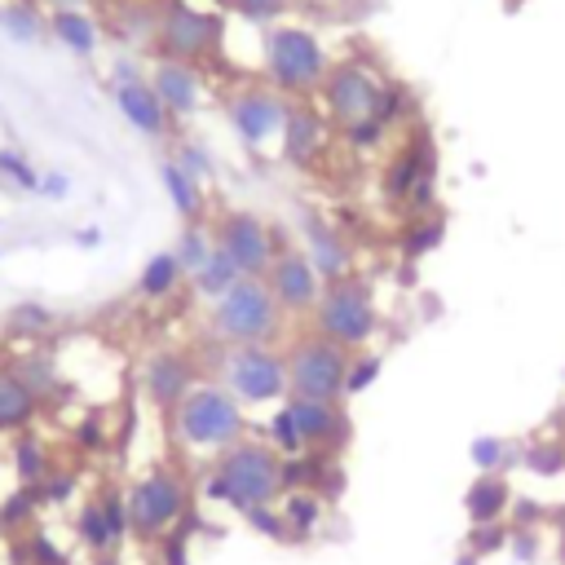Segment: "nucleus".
Masks as SVG:
<instances>
[{"label":"nucleus","mask_w":565,"mask_h":565,"mask_svg":"<svg viewBox=\"0 0 565 565\" xmlns=\"http://www.w3.org/2000/svg\"><path fill=\"white\" fill-rule=\"evenodd\" d=\"M203 499L212 503H230L238 516L247 508L260 503H278L282 499V455L269 441L243 437L230 450H221L212 459V468L203 472Z\"/></svg>","instance_id":"1"},{"label":"nucleus","mask_w":565,"mask_h":565,"mask_svg":"<svg viewBox=\"0 0 565 565\" xmlns=\"http://www.w3.org/2000/svg\"><path fill=\"white\" fill-rule=\"evenodd\" d=\"M247 406L225 388V384H207L199 380L181 402L177 411L168 415L172 419V433L185 450H199V455H221L230 450L234 441L247 437Z\"/></svg>","instance_id":"2"},{"label":"nucleus","mask_w":565,"mask_h":565,"mask_svg":"<svg viewBox=\"0 0 565 565\" xmlns=\"http://www.w3.org/2000/svg\"><path fill=\"white\" fill-rule=\"evenodd\" d=\"M260 66H265V84L269 88H278L291 102H309V97H318V88H322V79L331 71V57H327L322 40L309 26L282 22V26L265 31Z\"/></svg>","instance_id":"3"},{"label":"nucleus","mask_w":565,"mask_h":565,"mask_svg":"<svg viewBox=\"0 0 565 565\" xmlns=\"http://www.w3.org/2000/svg\"><path fill=\"white\" fill-rule=\"evenodd\" d=\"M309 322H313L318 335L344 344L349 353L353 349H366L375 340V331H380V305H375L371 282L362 274H349L340 282H327L322 296H318V305H313V313H309Z\"/></svg>","instance_id":"4"},{"label":"nucleus","mask_w":565,"mask_h":565,"mask_svg":"<svg viewBox=\"0 0 565 565\" xmlns=\"http://www.w3.org/2000/svg\"><path fill=\"white\" fill-rule=\"evenodd\" d=\"M282 322H287V313L278 309V300L265 287V278H243L212 305V335L225 340V349H234V344H269L282 331Z\"/></svg>","instance_id":"5"},{"label":"nucleus","mask_w":565,"mask_h":565,"mask_svg":"<svg viewBox=\"0 0 565 565\" xmlns=\"http://www.w3.org/2000/svg\"><path fill=\"white\" fill-rule=\"evenodd\" d=\"M124 499H128V530L141 543H159L190 512V486H185V477L177 468H150V472H141L124 490Z\"/></svg>","instance_id":"6"},{"label":"nucleus","mask_w":565,"mask_h":565,"mask_svg":"<svg viewBox=\"0 0 565 565\" xmlns=\"http://www.w3.org/2000/svg\"><path fill=\"white\" fill-rule=\"evenodd\" d=\"M287 397H313V402H344V371H349V349L305 331L287 349Z\"/></svg>","instance_id":"7"},{"label":"nucleus","mask_w":565,"mask_h":565,"mask_svg":"<svg viewBox=\"0 0 565 565\" xmlns=\"http://www.w3.org/2000/svg\"><path fill=\"white\" fill-rule=\"evenodd\" d=\"M225 22L221 13L194 9L190 0H159V18H154V57H177V62H212L221 49Z\"/></svg>","instance_id":"8"},{"label":"nucleus","mask_w":565,"mask_h":565,"mask_svg":"<svg viewBox=\"0 0 565 565\" xmlns=\"http://www.w3.org/2000/svg\"><path fill=\"white\" fill-rule=\"evenodd\" d=\"M221 384L243 406H278L287 397V353L274 344H234L221 358Z\"/></svg>","instance_id":"9"},{"label":"nucleus","mask_w":565,"mask_h":565,"mask_svg":"<svg viewBox=\"0 0 565 565\" xmlns=\"http://www.w3.org/2000/svg\"><path fill=\"white\" fill-rule=\"evenodd\" d=\"M380 79H384V75H375L371 62H362V57H340V62H331V71H327V79H322V88H318L322 115H327L331 124H340V128L353 124V119H366L371 106H375Z\"/></svg>","instance_id":"10"},{"label":"nucleus","mask_w":565,"mask_h":565,"mask_svg":"<svg viewBox=\"0 0 565 565\" xmlns=\"http://www.w3.org/2000/svg\"><path fill=\"white\" fill-rule=\"evenodd\" d=\"M212 243L238 265L243 278H265L269 260H274V238H269V221H260L247 207H225L212 221Z\"/></svg>","instance_id":"11"},{"label":"nucleus","mask_w":565,"mask_h":565,"mask_svg":"<svg viewBox=\"0 0 565 565\" xmlns=\"http://www.w3.org/2000/svg\"><path fill=\"white\" fill-rule=\"evenodd\" d=\"M287 106H291V97H282L278 88H269V84H243L225 102V115H230V128L238 132V141L247 150H260L265 141H274L282 132Z\"/></svg>","instance_id":"12"},{"label":"nucleus","mask_w":565,"mask_h":565,"mask_svg":"<svg viewBox=\"0 0 565 565\" xmlns=\"http://www.w3.org/2000/svg\"><path fill=\"white\" fill-rule=\"evenodd\" d=\"M419 177H437V141H433L424 119H415L406 141L384 159V168H380V199L384 203H406L411 190L419 185Z\"/></svg>","instance_id":"13"},{"label":"nucleus","mask_w":565,"mask_h":565,"mask_svg":"<svg viewBox=\"0 0 565 565\" xmlns=\"http://www.w3.org/2000/svg\"><path fill=\"white\" fill-rule=\"evenodd\" d=\"M265 287L274 291V300H278V309H282L287 318H309L313 305H318V296H322V278L313 274L309 256L296 252V247H287V252H278V256L269 260Z\"/></svg>","instance_id":"14"},{"label":"nucleus","mask_w":565,"mask_h":565,"mask_svg":"<svg viewBox=\"0 0 565 565\" xmlns=\"http://www.w3.org/2000/svg\"><path fill=\"white\" fill-rule=\"evenodd\" d=\"M199 384V362L194 353L185 349H154L146 362H141V393L154 411L172 415L177 402Z\"/></svg>","instance_id":"15"},{"label":"nucleus","mask_w":565,"mask_h":565,"mask_svg":"<svg viewBox=\"0 0 565 565\" xmlns=\"http://www.w3.org/2000/svg\"><path fill=\"white\" fill-rule=\"evenodd\" d=\"M300 230H305V256H309L313 274L322 278V287H327V282H340V278H349V274H358V269H353V265H358V256H353L349 234H344V230H335L322 212L305 207Z\"/></svg>","instance_id":"16"},{"label":"nucleus","mask_w":565,"mask_h":565,"mask_svg":"<svg viewBox=\"0 0 565 565\" xmlns=\"http://www.w3.org/2000/svg\"><path fill=\"white\" fill-rule=\"evenodd\" d=\"M296 428L305 437V450H322V455H340L353 437L349 415L340 411V402H313V397H287Z\"/></svg>","instance_id":"17"},{"label":"nucleus","mask_w":565,"mask_h":565,"mask_svg":"<svg viewBox=\"0 0 565 565\" xmlns=\"http://www.w3.org/2000/svg\"><path fill=\"white\" fill-rule=\"evenodd\" d=\"M150 88L159 93V102L168 106V115L181 124L190 115H199L203 106V75L194 62H177V57H154L150 71H146Z\"/></svg>","instance_id":"18"},{"label":"nucleus","mask_w":565,"mask_h":565,"mask_svg":"<svg viewBox=\"0 0 565 565\" xmlns=\"http://www.w3.org/2000/svg\"><path fill=\"white\" fill-rule=\"evenodd\" d=\"M110 97H115V110L124 115V124H128L132 132H141L146 141H172L177 119L168 115V106L159 102V93L150 88V79L115 84V88H110Z\"/></svg>","instance_id":"19"},{"label":"nucleus","mask_w":565,"mask_h":565,"mask_svg":"<svg viewBox=\"0 0 565 565\" xmlns=\"http://www.w3.org/2000/svg\"><path fill=\"white\" fill-rule=\"evenodd\" d=\"M327 128H331V119L322 115V106L291 102L287 106V119H282V132H278V154L291 168H309L322 154V146H327Z\"/></svg>","instance_id":"20"},{"label":"nucleus","mask_w":565,"mask_h":565,"mask_svg":"<svg viewBox=\"0 0 565 565\" xmlns=\"http://www.w3.org/2000/svg\"><path fill=\"white\" fill-rule=\"evenodd\" d=\"M40 415H44V402L35 397V388L13 371L9 358H0V437H18L35 428Z\"/></svg>","instance_id":"21"},{"label":"nucleus","mask_w":565,"mask_h":565,"mask_svg":"<svg viewBox=\"0 0 565 565\" xmlns=\"http://www.w3.org/2000/svg\"><path fill=\"white\" fill-rule=\"evenodd\" d=\"M512 486L503 472H477V481L463 490V512L472 525H490V521H508L512 508Z\"/></svg>","instance_id":"22"},{"label":"nucleus","mask_w":565,"mask_h":565,"mask_svg":"<svg viewBox=\"0 0 565 565\" xmlns=\"http://www.w3.org/2000/svg\"><path fill=\"white\" fill-rule=\"evenodd\" d=\"M49 35L71 57H93L102 49V22L88 9H53L49 13Z\"/></svg>","instance_id":"23"},{"label":"nucleus","mask_w":565,"mask_h":565,"mask_svg":"<svg viewBox=\"0 0 565 565\" xmlns=\"http://www.w3.org/2000/svg\"><path fill=\"white\" fill-rule=\"evenodd\" d=\"M159 185H163V194H168V203L177 207V216L181 221H203V212H207V199H203V181H194L172 154L168 159H159Z\"/></svg>","instance_id":"24"},{"label":"nucleus","mask_w":565,"mask_h":565,"mask_svg":"<svg viewBox=\"0 0 565 565\" xmlns=\"http://www.w3.org/2000/svg\"><path fill=\"white\" fill-rule=\"evenodd\" d=\"M9 463H13L18 486H40L53 472V450L35 428H26V433L9 437Z\"/></svg>","instance_id":"25"},{"label":"nucleus","mask_w":565,"mask_h":565,"mask_svg":"<svg viewBox=\"0 0 565 565\" xmlns=\"http://www.w3.org/2000/svg\"><path fill=\"white\" fill-rule=\"evenodd\" d=\"M13 362V371L35 388V397L49 406V402H57V397H66V380L57 375V362H53V353L49 349H26V353H18V358H9Z\"/></svg>","instance_id":"26"},{"label":"nucleus","mask_w":565,"mask_h":565,"mask_svg":"<svg viewBox=\"0 0 565 565\" xmlns=\"http://www.w3.org/2000/svg\"><path fill=\"white\" fill-rule=\"evenodd\" d=\"M181 282H185V269H181V260H177L172 247H168V252H154V256L141 265L132 291H137L141 300H168Z\"/></svg>","instance_id":"27"},{"label":"nucleus","mask_w":565,"mask_h":565,"mask_svg":"<svg viewBox=\"0 0 565 565\" xmlns=\"http://www.w3.org/2000/svg\"><path fill=\"white\" fill-rule=\"evenodd\" d=\"M0 31L13 44H35L49 35V13L35 0H4L0 4Z\"/></svg>","instance_id":"28"},{"label":"nucleus","mask_w":565,"mask_h":565,"mask_svg":"<svg viewBox=\"0 0 565 565\" xmlns=\"http://www.w3.org/2000/svg\"><path fill=\"white\" fill-rule=\"evenodd\" d=\"M53 327H57V313H53L49 305H40V300H18V305H9V309H4V322H0V331H4L9 340H44Z\"/></svg>","instance_id":"29"},{"label":"nucleus","mask_w":565,"mask_h":565,"mask_svg":"<svg viewBox=\"0 0 565 565\" xmlns=\"http://www.w3.org/2000/svg\"><path fill=\"white\" fill-rule=\"evenodd\" d=\"M415 110H419V102H415L411 84H402V79H380L371 119H380L384 128H402V124H415Z\"/></svg>","instance_id":"30"},{"label":"nucleus","mask_w":565,"mask_h":565,"mask_svg":"<svg viewBox=\"0 0 565 565\" xmlns=\"http://www.w3.org/2000/svg\"><path fill=\"white\" fill-rule=\"evenodd\" d=\"M278 512H282V521H287V530H291V543H300V539H309V534L322 525L327 503H322V494H313V490H287L282 503H278Z\"/></svg>","instance_id":"31"},{"label":"nucleus","mask_w":565,"mask_h":565,"mask_svg":"<svg viewBox=\"0 0 565 565\" xmlns=\"http://www.w3.org/2000/svg\"><path fill=\"white\" fill-rule=\"evenodd\" d=\"M75 534H79V543L88 547V552H119V534L110 530V516H106V508H102V499L93 494V499H84L79 503V512H75Z\"/></svg>","instance_id":"32"},{"label":"nucleus","mask_w":565,"mask_h":565,"mask_svg":"<svg viewBox=\"0 0 565 565\" xmlns=\"http://www.w3.org/2000/svg\"><path fill=\"white\" fill-rule=\"evenodd\" d=\"M441 238H446V216H441V212H424V216H411V221L402 225L397 247H402L406 260H419V256L437 252Z\"/></svg>","instance_id":"33"},{"label":"nucleus","mask_w":565,"mask_h":565,"mask_svg":"<svg viewBox=\"0 0 565 565\" xmlns=\"http://www.w3.org/2000/svg\"><path fill=\"white\" fill-rule=\"evenodd\" d=\"M234 282H243V274H238V265H234L221 247H216V252H212V256L190 274V287H194L203 300H212V305H216Z\"/></svg>","instance_id":"34"},{"label":"nucleus","mask_w":565,"mask_h":565,"mask_svg":"<svg viewBox=\"0 0 565 565\" xmlns=\"http://www.w3.org/2000/svg\"><path fill=\"white\" fill-rule=\"evenodd\" d=\"M40 172L44 168H35L22 146H13V141L0 146V185H9L18 194H35L40 190Z\"/></svg>","instance_id":"35"},{"label":"nucleus","mask_w":565,"mask_h":565,"mask_svg":"<svg viewBox=\"0 0 565 565\" xmlns=\"http://www.w3.org/2000/svg\"><path fill=\"white\" fill-rule=\"evenodd\" d=\"M212 252H216V243H212V225H203V221H185L181 234H177V243H172V256L181 260L185 278H190Z\"/></svg>","instance_id":"36"},{"label":"nucleus","mask_w":565,"mask_h":565,"mask_svg":"<svg viewBox=\"0 0 565 565\" xmlns=\"http://www.w3.org/2000/svg\"><path fill=\"white\" fill-rule=\"evenodd\" d=\"M40 494H35V486H13L4 499H0V530H13V534H22V530H35V516H40Z\"/></svg>","instance_id":"37"},{"label":"nucleus","mask_w":565,"mask_h":565,"mask_svg":"<svg viewBox=\"0 0 565 565\" xmlns=\"http://www.w3.org/2000/svg\"><path fill=\"white\" fill-rule=\"evenodd\" d=\"M13 565H66V552L44 534V530H22L9 547Z\"/></svg>","instance_id":"38"},{"label":"nucleus","mask_w":565,"mask_h":565,"mask_svg":"<svg viewBox=\"0 0 565 565\" xmlns=\"http://www.w3.org/2000/svg\"><path fill=\"white\" fill-rule=\"evenodd\" d=\"M521 463L534 477H561L565 472V437H534V441H525Z\"/></svg>","instance_id":"39"},{"label":"nucleus","mask_w":565,"mask_h":565,"mask_svg":"<svg viewBox=\"0 0 565 565\" xmlns=\"http://www.w3.org/2000/svg\"><path fill=\"white\" fill-rule=\"evenodd\" d=\"M265 441L287 459V455H305V437H300V428H296V415H291V406H287V397L274 406V415H269V424H265Z\"/></svg>","instance_id":"40"},{"label":"nucleus","mask_w":565,"mask_h":565,"mask_svg":"<svg viewBox=\"0 0 565 565\" xmlns=\"http://www.w3.org/2000/svg\"><path fill=\"white\" fill-rule=\"evenodd\" d=\"M384 371V353L380 349H353L349 353V371H344V397L366 393Z\"/></svg>","instance_id":"41"},{"label":"nucleus","mask_w":565,"mask_h":565,"mask_svg":"<svg viewBox=\"0 0 565 565\" xmlns=\"http://www.w3.org/2000/svg\"><path fill=\"white\" fill-rule=\"evenodd\" d=\"M234 18H243V22H252V26H274V22H282L287 13H291V4L296 0H221Z\"/></svg>","instance_id":"42"},{"label":"nucleus","mask_w":565,"mask_h":565,"mask_svg":"<svg viewBox=\"0 0 565 565\" xmlns=\"http://www.w3.org/2000/svg\"><path fill=\"white\" fill-rule=\"evenodd\" d=\"M172 159H177L194 181H212V177H216V154H212L203 141H194V137H177Z\"/></svg>","instance_id":"43"},{"label":"nucleus","mask_w":565,"mask_h":565,"mask_svg":"<svg viewBox=\"0 0 565 565\" xmlns=\"http://www.w3.org/2000/svg\"><path fill=\"white\" fill-rule=\"evenodd\" d=\"M468 459H472V468H477V472H503V468L512 463V455H508V441H503V437H494V433H481V437H472V446H468Z\"/></svg>","instance_id":"44"},{"label":"nucleus","mask_w":565,"mask_h":565,"mask_svg":"<svg viewBox=\"0 0 565 565\" xmlns=\"http://www.w3.org/2000/svg\"><path fill=\"white\" fill-rule=\"evenodd\" d=\"M388 132H393V128H384V124H380V119H371V115H366V119H353V124H344V128H340L344 146H349V150H358V154L380 150V146L388 141Z\"/></svg>","instance_id":"45"},{"label":"nucleus","mask_w":565,"mask_h":565,"mask_svg":"<svg viewBox=\"0 0 565 565\" xmlns=\"http://www.w3.org/2000/svg\"><path fill=\"white\" fill-rule=\"evenodd\" d=\"M75 490H79V472H75V468H57V463H53V472L35 486V494H40L44 508H62Z\"/></svg>","instance_id":"46"},{"label":"nucleus","mask_w":565,"mask_h":565,"mask_svg":"<svg viewBox=\"0 0 565 565\" xmlns=\"http://www.w3.org/2000/svg\"><path fill=\"white\" fill-rule=\"evenodd\" d=\"M508 534H512V525L508 521H490V525H472L468 530V552L481 561V556H494V552H503L508 547Z\"/></svg>","instance_id":"47"},{"label":"nucleus","mask_w":565,"mask_h":565,"mask_svg":"<svg viewBox=\"0 0 565 565\" xmlns=\"http://www.w3.org/2000/svg\"><path fill=\"white\" fill-rule=\"evenodd\" d=\"M194 521H199V516L185 512L181 525L159 539V561H163V565H190V530H194Z\"/></svg>","instance_id":"48"},{"label":"nucleus","mask_w":565,"mask_h":565,"mask_svg":"<svg viewBox=\"0 0 565 565\" xmlns=\"http://www.w3.org/2000/svg\"><path fill=\"white\" fill-rule=\"evenodd\" d=\"M71 441H75V450H84V455H102L106 450V415H79L75 419V428H71Z\"/></svg>","instance_id":"49"},{"label":"nucleus","mask_w":565,"mask_h":565,"mask_svg":"<svg viewBox=\"0 0 565 565\" xmlns=\"http://www.w3.org/2000/svg\"><path fill=\"white\" fill-rule=\"evenodd\" d=\"M243 521L256 530V534H265V539H274V543H291V530H287V521H282V512L274 508V503H260V508H247L243 512Z\"/></svg>","instance_id":"50"},{"label":"nucleus","mask_w":565,"mask_h":565,"mask_svg":"<svg viewBox=\"0 0 565 565\" xmlns=\"http://www.w3.org/2000/svg\"><path fill=\"white\" fill-rule=\"evenodd\" d=\"M344 463H340V455H327V463H322V472H318V481H313V494H322V503H335L340 494H344Z\"/></svg>","instance_id":"51"},{"label":"nucleus","mask_w":565,"mask_h":565,"mask_svg":"<svg viewBox=\"0 0 565 565\" xmlns=\"http://www.w3.org/2000/svg\"><path fill=\"white\" fill-rule=\"evenodd\" d=\"M508 547H512L516 561H534V556H539V534H534V525H512Z\"/></svg>","instance_id":"52"},{"label":"nucleus","mask_w":565,"mask_h":565,"mask_svg":"<svg viewBox=\"0 0 565 565\" xmlns=\"http://www.w3.org/2000/svg\"><path fill=\"white\" fill-rule=\"evenodd\" d=\"M35 194H44V199H66V194H71V177H66V172L44 168V172H40V190H35Z\"/></svg>","instance_id":"53"},{"label":"nucleus","mask_w":565,"mask_h":565,"mask_svg":"<svg viewBox=\"0 0 565 565\" xmlns=\"http://www.w3.org/2000/svg\"><path fill=\"white\" fill-rule=\"evenodd\" d=\"M508 516H512V525H539L543 521V503L539 499H512Z\"/></svg>","instance_id":"54"},{"label":"nucleus","mask_w":565,"mask_h":565,"mask_svg":"<svg viewBox=\"0 0 565 565\" xmlns=\"http://www.w3.org/2000/svg\"><path fill=\"white\" fill-rule=\"evenodd\" d=\"M137 79H146V71H141L132 57H119V62H110V88H115V84H137Z\"/></svg>","instance_id":"55"},{"label":"nucleus","mask_w":565,"mask_h":565,"mask_svg":"<svg viewBox=\"0 0 565 565\" xmlns=\"http://www.w3.org/2000/svg\"><path fill=\"white\" fill-rule=\"evenodd\" d=\"M71 238H75V247H97V243H102V230H97V225H84V230H75Z\"/></svg>","instance_id":"56"},{"label":"nucleus","mask_w":565,"mask_h":565,"mask_svg":"<svg viewBox=\"0 0 565 565\" xmlns=\"http://www.w3.org/2000/svg\"><path fill=\"white\" fill-rule=\"evenodd\" d=\"M44 13H53V9H88V0H35Z\"/></svg>","instance_id":"57"},{"label":"nucleus","mask_w":565,"mask_h":565,"mask_svg":"<svg viewBox=\"0 0 565 565\" xmlns=\"http://www.w3.org/2000/svg\"><path fill=\"white\" fill-rule=\"evenodd\" d=\"M97 565H119V556H115V552H102V556H97Z\"/></svg>","instance_id":"58"},{"label":"nucleus","mask_w":565,"mask_h":565,"mask_svg":"<svg viewBox=\"0 0 565 565\" xmlns=\"http://www.w3.org/2000/svg\"><path fill=\"white\" fill-rule=\"evenodd\" d=\"M455 565H477V556H472V552H463V556H459Z\"/></svg>","instance_id":"59"},{"label":"nucleus","mask_w":565,"mask_h":565,"mask_svg":"<svg viewBox=\"0 0 565 565\" xmlns=\"http://www.w3.org/2000/svg\"><path fill=\"white\" fill-rule=\"evenodd\" d=\"M561 419H565V406H561Z\"/></svg>","instance_id":"60"}]
</instances>
